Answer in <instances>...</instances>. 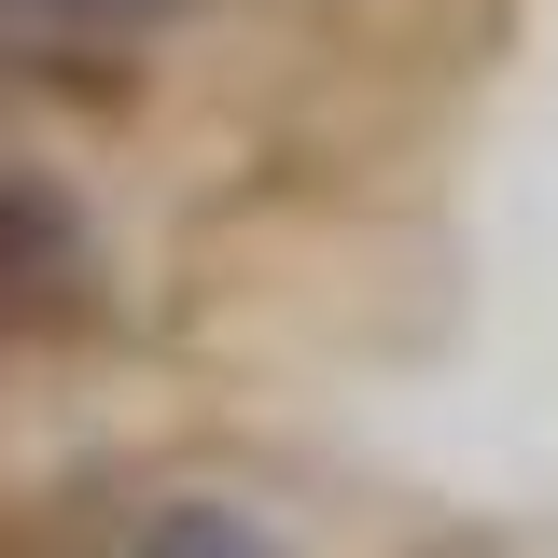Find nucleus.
<instances>
[{"mask_svg": "<svg viewBox=\"0 0 558 558\" xmlns=\"http://www.w3.org/2000/svg\"><path fill=\"white\" fill-rule=\"evenodd\" d=\"M112 322V238L43 154H0V336L14 349H70Z\"/></svg>", "mask_w": 558, "mask_h": 558, "instance_id": "nucleus-1", "label": "nucleus"}, {"mask_svg": "<svg viewBox=\"0 0 558 558\" xmlns=\"http://www.w3.org/2000/svg\"><path fill=\"white\" fill-rule=\"evenodd\" d=\"M112 558H279L266 517H238V502H209V488H154L112 517Z\"/></svg>", "mask_w": 558, "mask_h": 558, "instance_id": "nucleus-3", "label": "nucleus"}, {"mask_svg": "<svg viewBox=\"0 0 558 558\" xmlns=\"http://www.w3.org/2000/svg\"><path fill=\"white\" fill-rule=\"evenodd\" d=\"M223 0H0V70L28 84H126V70L182 57Z\"/></svg>", "mask_w": 558, "mask_h": 558, "instance_id": "nucleus-2", "label": "nucleus"}]
</instances>
